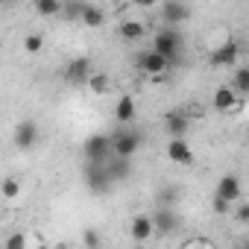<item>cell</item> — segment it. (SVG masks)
<instances>
[{
  "label": "cell",
  "mask_w": 249,
  "mask_h": 249,
  "mask_svg": "<svg viewBox=\"0 0 249 249\" xmlns=\"http://www.w3.org/2000/svg\"><path fill=\"white\" fill-rule=\"evenodd\" d=\"M41 47H44V36H41V33H30V36L24 38V50H27V53H38Z\"/></svg>",
  "instance_id": "cell-24"
},
{
  "label": "cell",
  "mask_w": 249,
  "mask_h": 249,
  "mask_svg": "<svg viewBox=\"0 0 249 249\" xmlns=\"http://www.w3.org/2000/svg\"><path fill=\"white\" fill-rule=\"evenodd\" d=\"M36 12H38L41 18H53V15H59V12H65V6L59 3V0H36Z\"/></svg>",
  "instance_id": "cell-21"
},
{
  "label": "cell",
  "mask_w": 249,
  "mask_h": 249,
  "mask_svg": "<svg viewBox=\"0 0 249 249\" xmlns=\"http://www.w3.org/2000/svg\"><path fill=\"white\" fill-rule=\"evenodd\" d=\"M135 65H138V71H144V73H150V76H161V73L170 68V62H167L164 56H159L156 50H144V53L135 59Z\"/></svg>",
  "instance_id": "cell-9"
},
{
  "label": "cell",
  "mask_w": 249,
  "mask_h": 249,
  "mask_svg": "<svg viewBox=\"0 0 249 249\" xmlns=\"http://www.w3.org/2000/svg\"><path fill=\"white\" fill-rule=\"evenodd\" d=\"M91 76H94V71H91V59L88 56H76V59H71L65 65V82H71V85H82Z\"/></svg>",
  "instance_id": "cell-5"
},
{
  "label": "cell",
  "mask_w": 249,
  "mask_h": 249,
  "mask_svg": "<svg viewBox=\"0 0 249 249\" xmlns=\"http://www.w3.org/2000/svg\"><path fill=\"white\" fill-rule=\"evenodd\" d=\"M214 196H220V199H226V202L237 205V199H240V179H237L234 173H226V176L217 182V191H214Z\"/></svg>",
  "instance_id": "cell-13"
},
{
  "label": "cell",
  "mask_w": 249,
  "mask_h": 249,
  "mask_svg": "<svg viewBox=\"0 0 249 249\" xmlns=\"http://www.w3.org/2000/svg\"><path fill=\"white\" fill-rule=\"evenodd\" d=\"M211 208H214V214L226 217V214H231V208H234V205H231V202H226V199H220V196H214V205H211Z\"/></svg>",
  "instance_id": "cell-28"
},
{
  "label": "cell",
  "mask_w": 249,
  "mask_h": 249,
  "mask_svg": "<svg viewBox=\"0 0 249 249\" xmlns=\"http://www.w3.org/2000/svg\"><path fill=\"white\" fill-rule=\"evenodd\" d=\"M141 144H144V135L138 132V129H114L111 132V147H114V159H129L132 161V156L141 150Z\"/></svg>",
  "instance_id": "cell-3"
},
{
  "label": "cell",
  "mask_w": 249,
  "mask_h": 249,
  "mask_svg": "<svg viewBox=\"0 0 249 249\" xmlns=\"http://www.w3.org/2000/svg\"><path fill=\"white\" fill-rule=\"evenodd\" d=\"M88 88H91V91H94L97 97H100V94H106V91H108V76H106V73H97V71H94V76L88 79Z\"/></svg>",
  "instance_id": "cell-22"
},
{
  "label": "cell",
  "mask_w": 249,
  "mask_h": 249,
  "mask_svg": "<svg viewBox=\"0 0 249 249\" xmlns=\"http://www.w3.org/2000/svg\"><path fill=\"white\" fill-rule=\"evenodd\" d=\"M24 246H27V234L24 231H15V234L6 237V246L3 249H24Z\"/></svg>",
  "instance_id": "cell-27"
},
{
  "label": "cell",
  "mask_w": 249,
  "mask_h": 249,
  "mask_svg": "<svg viewBox=\"0 0 249 249\" xmlns=\"http://www.w3.org/2000/svg\"><path fill=\"white\" fill-rule=\"evenodd\" d=\"M117 33H120V38H123V41H141V38H144V33H147V24L126 18V21H120Z\"/></svg>",
  "instance_id": "cell-15"
},
{
  "label": "cell",
  "mask_w": 249,
  "mask_h": 249,
  "mask_svg": "<svg viewBox=\"0 0 249 249\" xmlns=\"http://www.w3.org/2000/svg\"><path fill=\"white\" fill-rule=\"evenodd\" d=\"M82 179H85L88 191L97 194V196L108 194L111 185H114L111 176H108V167H106V164H88V161H85V167H82Z\"/></svg>",
  "instance_id": "cell-4"
},
{
  "label": "cell",
  "mask_w": 249,
  "mask_h": 249,
  "mask_svg": "<svg viewBox=\"0 0 249 249\" xmlns=\"http://www.w3.org/2000/svg\"><path fill=\"white\" fill-rule=\"evenodd\" d=\"M82 24L97 30V27H103V24H106V12H103L100 6H91V3H88V6H85V15H82Z\"/></svg>",
  "instance_id": "cell-20"
},
{
  "label": "cell",
  "mask_w": 249,
  "mask_h": 249,
  "mask_svg": "<svg viewBox=\"0 0 249 249\" xmlns=\"http://www.w3.org/2000/svg\"><path fill=\"white\" fill-rule=\"evenodd\" d=\"M82 156L88 164H108L114 159V147H111V135H88L85 144H82Z\"/></svg>",
  "instance_id": "cell-2"
},
{
  "label": "cell",
  "mask_w": 249,
  "mask_h": 249,
  "mask_svg": "<svg viewBox=\"0 0 249 249\" xmlns=\"http://www.w3.org/2000/svg\"><path fill=\"white\" fill-rule=\"evenodd\" d=\"M153 234H156V223H153V217L138 214V217L132 220V226H129V237H132L135 243H147Z\"/></svg>",
  "instance_id": "cell-14"
},
{
  "label": "cell",
  "mask_w": 249,
  "mask_h": 249,
  "mask_svg": "<svg viewBox=\"0 0 249 249\" xmlns=\"http://www.w3.org/2000/svg\"><path fill=\"white\" fill-rule=\"evenodd\" d=\"M114 117H117V123H132L135 120V100L132 97H120L117 106H114Z\"/></svg>",
  "instance_id": "cell-18"
},
{
  "label": "cell",
  "mask_w": 249,
  "mask_h": 249,
  "mask_svg": "<svg viewBox=\"0 0 249 249\" xmlns=\"http://www.w3.org/2000/svg\"><path fill=\"white\" fill-rule=\"evenodd\" d=\"M234 220H237V223H249V202H240V205L234 208Z\"/></svg>",
  "instance_id": "cell-29"
},
{
  "label": "cell",
  "mask_w": 249,
  "mask_h": 249,
  "mask_svg": "<svg viewBox=\"0 0 249 249\" xmlns=\"http://www.w3.org/2000/svg\"><path fill=\"white\" fill-rule=\"evenodd\" d=\"M159 56H164L170 65H176L182 59V33L176 27H161L156 36H153V47Z\"/></svg>",
  "instance_id": "cell-1"
},
{
  "label": "cell",
  "mask_w": 249,
  "mask_h": 249,
  "mask_svg": "<svg viewBox=\"0 0 249 249\" xmlns=\"http://www.w3.org/2000/svg\"><path fill=\"white\" fill-rule=\"evenodd\" d=\"M240 249H249V243H246V246H240Z\"/></svg>",
  "instance_id": "cell-33"
},
{
  "label": "cell",
  "mask_w": 249,
  "mask_h": 249,
  "mask_svg": "<svg viewBox=\"0 0 249 249\" xmlns=\"http://www.w3.org/2000/svg\"><path fill=\"white\" fill-rule=\"evenodd\" d=\"M36 249H53V246H47V243H41V246H36Z\"/></svg>",
  "instance_id": "cell-31"
},
{
  "label": "cell",
  "mask_w": 249,
  "mask_h": 249,
  "mask_svg": "<svg viewBox=\"0 0 249 249\" xmlns=\"http://www.w3.org/2000/svg\"><path fill=\"white\" fill-rule=\"evenodd\" d=\"M106 167H108L111 182H126V179L132 176V161H129V159H111Z\"/></svg>",
  "instance_id": "cell-17"
},
{
  "label": "cell",
  "mask_w": 249,
  "mask_h": 249,
  "mask_svg": "<svg viewBox=\"0 0 249 249\" xmlns=\"http://www.w3.org/2000/svg\"><path fill=\"white\" fill-rule=\"evenodd\" d=\"M153 223H156V234H176L182 229V217L176 208H167L161 205L156 214H153Z\"/></svg>",
  "instance_id": "cell-6"
},
{
  "label": "cell",
  "mask_w": 249,
  "mask_h": 249,
  "mask_svg": "<svg viewBox=\"0 0 249 249\" xmlns=\"http://www.w3.org/2000/svg\"><path fill=\"white\" fill-rule=\"evenodd\" d=\"M53 249H71V246H68V243H59V246H53Z\"/></svg>",
  "instance_id": "cell-30"
},
{
  "label": "cell",
  "mask_w": 249,
  "mask_h": 249,
  "mask_svg": "<svg viewBox=\"0 0 249 249\" xmlns=\"http://www.w3.org/2000/svg\"><path fill=\"white\" fill-rule=\"evenodd\" d=\"M161 21H164L167 27L185 24V21H191V6H185V3H176V0H167V3L161 6Z\"/></svg>",
  "instance_id": "cell-12"
},
{
  "label": "cell",
  "mask_w": 249,
  "mask_h": 249,
  "mask_svg": "<svg viewBox=\"0 0 249 249\" xmlns=\"http://www.w3.org/2000/svg\"><path fill=\"white\" fill-rule=\"evenodd\" d=\"M237 56H240V47H237V41H226V44H220L217 50H211L208 62H211L214 68H234Z\"/></svg>",
  "instance_id": "cell-10"
},
{
  "label": "cell",
  "mask_w": 249,
  "mask_h": 249,
  "mask_svg": "<svg viewBox=\"0 0 249 249\" xmlns=\"http://www.w3.org/2000/svg\"><path fill=\"white\" fill-rule=\"evenodd\" d=\"M161 123H164V132H167L170 138H185L188 129H191V117H188V111H179V108L167 111Z\"/></svg>",
  "instance_id": "cell-7"
},
{
  "label": "cell",
  "mask_w": 249,
  "mask_h": 249,
  "mask_svg": "<svg viewBox=\"0 0 249 249\" xmlns=\"http://www.w3.org/2000/svg\"><path fill=\"white\" fill-rule=\"evenodd\" d=\"M194 249H202V246H194Z\"/></svg>",
  "instance_id": "cell-34"
},
{
  "label": "cell",
  "mask_w": 249,
  "mask_h": 249,
  "mask_svg": "<svg viewBox=\"0 0 249 249\" xmlns=\"http://www.w3.org/2000/svg\"><path fill=\"white\" fill-rule=\"evenodd\" d=\"M18 194H21V182H18L15 176H6V179H3V196H6V199H15Z\"/></svg>",
  "instance_id": "cell-25"
},
{
  "label": "cell",
  "mask_w": 249,
  "mask_h": 249,
  "mask_svg": "<svg viewBox=\"0 0 249 249\" xmlns=\"http://www.w3.org/2000/svg\"><path fill=\"white\" fill-rule=\"evenodd\" d=\"M132 249H147V246H144V243H135V246H132Z\"/></svg>",
  "instance_id": "cell-32"
},
{
  "label": "cell",
  "mask_w": 249,
  "mask_h": 249,
  "mask_svg": "<svg viewBox=\"0 0 249 249\" xmlns=\"http://www.w3.org/2000/svg\"><path fill=\"white\" fill-rule=\"evenodd\" d=\"M167 159H170L173 164L191 167V164H194V150L188 147L185 138H170V141H167Z\"/></svg>",
  "instance_id": "cell-11"
},
{
  "label": "cell",
  "mask_w": 249,
  "mask_h": 249,
  "mask_svg": "<svg viewBox=\"0 0 249 249\" xmlns=\"http://www.w3.org/2000/svg\"><path fill=\"white\" fill-rule=\"evenodd\" d=\"M38 126H36V120H21L18 126H15V147L18 150H33L36 144H38Z\"/></svg>",
  "instance_id": "cell-8"
},
{
  "label": "cell",
  "mask_w": 249,
  "mask_h": 249,
  "mask_svg": "<svg viewBox=\"0 0 249 249\" xmlns=\"http://www.w3.org/2000/svg\"><path fill=\"white\" fill-rule=\"evenodd\" d=\"M82 243H85V249H103V237H100L97 229H85L82 231Z\"/></svg>",
  "instance_id": "cell-23"
},
{
  "label": "cell",
  "mask_w": 249,
  "mask_h": 249,
  "mask_svg": "<svg viewBox=\"0 0 249 249\" xmlns=\"http://www.w3.org/2000/svg\"><path fill=\"white\" fill-rule=\"evenodd\" d=\"M85 6H88V3H68V6H65V18H68V21H82Z\"/></svg>",
  "instance_id": "cell-26"
},
{
  "label": "cell",
  "mask_w": 249,
  "mask_h": 249,
  "mask_svg": "<svg viewBox=\"0 0 249 249\" xmlns=\"http://www.w3.org/2000/svg\"><path fill=\"white\" fill-rule=\"evenodd\" d=\"M231 91L234 94H249V65L234 68V73H231Z\"/></svg>",
  "instance_id": "cell-19"
},
{
  "label": "cell",
  "mask_w": 249,
  "mask_h": 249,
  "mask_svg": "<svg viewBox=\"0 0 249 249\" xmlns=\"http://www.w3.org/2000/svg\"><path fill=\"white\" fill-rule=\"evenodd\" d=\"M237 106V94L231 91V85H220L214 91V108L217 111H231Z\"/></svg>",
  "instance_id": "cell-16"
}]
</instances>
